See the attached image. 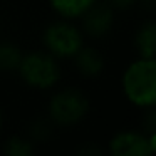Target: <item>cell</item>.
Listing matches in <instances>:
<instances>
[{
	"label": "cell",
	"mask_w": 156,
	"mask_h": 156,
	"mask_svg": "<svg viewBox=\"0 0 156 156\" xmlns=\"http://www.w3.org/2000/svg\"><path fill=\"white\" fill-rule=\"evenodd\" d=\"M121 89L134 108L156 106V57H138L129 62L122 72Z\"/></svg>",
	"instance_id": "cell-1"
},
{
	"label": "cell",
	"mask_w": 156,
	"mask_h": 156,
	"mask_svg": "<svg viewBox=\"0 0 156 156\" xmlns=\"http://www.w3.org/2000/svg\"><path fill=\"white\" fill-rule=\"evenodd\" d=\"M17 72L24 84L35 91L54 89L62 76L59 59L47 51H32L24 54Z\"/></svg>",
	"instance_id": "cell-2"
},
{
	"label": "cell",
	"mask_w": 156,
	"mask_h": 156,
	"mask_svg": "<svg viewBox=\"0 0 156 156\" xmlns=\"http://www.w3.org/2000/svg\"><path fill=\"white\" fill-rule=\"evenodd\" d=\"M91 109L89 98L77 87H64L54 92L47 106V118L57 128H72L86 119Z\"/></svg>",
	"instance_id": "cell-3"
},
{
	"label": "cell",
	"mask_w": 156,
	"mask_h": 156,
	"mask_svg": "<svg viewBox=\"0 0 156 156\" xmlns=\"http://www.w3.org/2000/svg\"><path fill=\"white\" fill-rule=\"evenodd\" d=\"M42 44L45 51L57 59H72L84 45V32L71 20H55L42 32Z\"/></svg>",
	"instance_id": "cell-4"
},
{
	"label": "cell",
	"mask_w": 156,
	"mask_h": 156,
	"mask_svg": "<svg viewBox=\"0 0 156 156\" xmlns=\"http://www.w3.org/2000/svg\"><path fill=\"white\" fill-rule=\"evenodd\" d=\"M116 12L106 2H96L81 17V30L91 39H104L114 27Z\"/></svg>",
	"instance_id": "cell-5"
},
{
	"label": "cell",
	"mask_w": 156,
	"mask_h": 156,
	"mask_svg": "<svg viewBox=\"0 0 156 156\" xmlns=\"http://www.w3.org/2000/svg\"><path fill=\"white\" fill-rule=\"evenodd\" d=\"M112 156H149L148 136L141 131H119L109 141Z\"/></svg>",
	"instance_id": "cell-6"
},
{
	"label": "cell",
	"mask_w": 156,
	"mask_h": 156,
	"mask_svg": "<svg viewBox=\"0 0 156 156\" xmlns=\"http://www.w3.org/2000/svg\"><path fill=\"white\" fill-rule=\"evenodd\" d=\"M72 59H74L76 69L82 77H98L104 71V57L98 49L91 45H82Z\"/></svg>",
	"instance_id": "cell-7"
},
{
	"label": "cell",
	"mask_w": 156,
	"mask_h": 156,
	"mask_svg": "<svg viewBox=\"0 0 156 156\" xmlns=\"http://www.w3.org/2000/svg\"><path fill=\"white\" fill-rule=\"evenodd\" d=\"M133 45L139 57H156V20H146L139 25Z\"/></svg>",
	"instance_id": "cell-8"
},
{
	"label": "cell",
	"mask_w": 156,
	"mask_h": 156,
	"mask_svg": "<svg viewBox=\"0 0 156 156\" xmlns=\"http://www.w3.org/2000/svg\"><path fill=\"white\" fill-rule=\"evenodd\" d=\"M98 0H49L52 10L66 20L81 19Z\"/></svg>",
	"instance_id": "cell-9"
},
{
	"label": "cell",
	"mask_w": 156,
	"mask_h": 156,
	"mask_svg": "<svg viewBox=\"0 0 156 156\" xmlns=\"http://www.w3.org/2000/svg\"><path fill=\"white\" fill-rule=\"evenodd\" d=\"M22 51L10 41L0 42V72H15L22 61Z\"/></svg>",
	"instance_id": "cell-10"
},
{
	"label": "cell",
	"mask_w": 156,
	"mask_h": 156,
	"mask_svg": "<svg viewBox=\"0 0 156 156\" xmlns=\"http://www.w3.org/2000/svg\"><path fill=\"white\" fill-rule=\"evenodd\" d=\"M7 156H32L35 153V143L25 136H10L2 148Z\"/></svg>",
	"instance_id": "cell-11"
},
{
	"label": "cell",
	"mask_w": 156,
	"mask_h": 156,
	"mask_svg": "<svg viewBox=\"0 0 156 156\" xmlns=\"http://www.w3.org/2000/svg\"><path fill=\"white\" fill-rule=\"evenodd\" d=\"M55 126L51 122L49 118H37L29 124V131H27V138L37 144V143H44L52 136Z\"/></svg>",
	"instance_id": "cell-12"
},
{
	"label": "cell",
	"mask_w": 156,
	"mask_h": 156,
	"mask_svg": "<svg viewBox=\"0 0 156 156\" xmlns=\"http://www.w3.org/2000/svg\"><path fill=\"white\" fill-rule=\"evenodd\" d=\"M143 131L148 134V133L156 131V106L143 109Z\"/></svg>",
	"instance_id": "cell-13"
},
{
	"label": "cell",
	"mask_w": 156,
	"mask_h": 156,
	"mask_svg": "<svg viewBox=\"0 0 156 156\" xmlns=\"http://www.w3.org/2000/svg\"><path fill=\"white\" fill-rule=\"evenodd\" d=\"M139 0H106V4L114 12H126L131 10L134 5H138Z\"/></svg>",
	"instance_id": "cell-14"
},
{
	"label": "cell",
	"mask_w": 156,
	"mask_h": 156,
	"mask_svg": "<svg viewBox=\"0 0 156 156\" xmlns=\"http://www.w3.org/2000/svg\"><path fill=\"white\" fill-rule=\"evenodd\" d=\"M148 144H149V149H151V154H156V131L153 133H148Z\"/></svg>",
	"instance_id": "cell-15"
},
{
	"label": "cell",
	"mask_w": 156,
	"mask_h": 156,
	"mask_svg": "<svg viewBox=\"0 0 156 156\" xmlns=\"http://www.w3.org/2000/svg\"><path fill=\"white\" fill-rule=\"evenodd\" d=\"M138 4L144 5L148 10H151V9H156V0H139Z\"/></svg>",
	"instance_id": "cell-16"
},
{
	"label": "cell",
	"mask_w": 156,
	"mask_h": 156,
	"mask_svg": "<svg viewBox=\"0 0 156 156\" xmlns=\"http://www.w3.org/2000/svg\"><path fill=\"white\" fill-rule=\"evenodd\" d=\"M2 126H4V112L0 109V131H2Z\"/></svg>",
	"instance_id": "cell-17"
}]
</instances>
